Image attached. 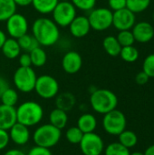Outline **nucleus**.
Masks as SVG:
<instances>
[{
    "mask_svg": "<svg viewBox=\"0 0 154 155\" xmlns=\"http://www.w3.org/2000/svg\"><path fill=\"white\" fill-rule=\"evenodd\" d=\"M32 35L36 39L40 46L49 47L55 45L60 38L59 26L53 19L39 17L33 23Z\"/></svg>",
    "mask_w": 154,
    "mask_h": 155,
    "instance_id": "obj_1",
    "label": "nucleus"
},
{
    "mask_svg": "<svg viewBox=\"0 0 154 155\" xmlns=\"http://www.w3.org/2000/svg\"><path fill=\"white\" fill-rule=\"evenodd\" d=\"M93 110L100 114H105L114 109L118 104L116 94L108 89H95L90 96Z\"/></svg>",
    "mask_w": 154,
    "mask_h": 155,
    "instance_id": "obj_2",
    "label": "nucleus"
},
{
    "mask_svg": "<svg viewBox=\"0 0 154 155\" xmlns=\"http://www.w3.org/2000/svg\"><path fill=\"white\" fill-rule=\"evenodd\" d=\"M15 109L17 122L27 127L38 124L44 117L43 107L34 101L24 102Z\"/></svg>",
    "mask_w": 154,
    "mask_h": 155,
    "instance_id": "obj_3",
    "label": "nucleus"
},
{
    "mask_svg": "<svg viewBox=\"0 0 154 155\" xmlns=\"http://www.w3.org/2000/svg\"><path fill=\"white\" fill-rule=\"evenodd\" d=\"M61 136V130L51 124H46L35 129L33 134V141L35 145L51 149L60 142Z\"/></svg>",
    "mask_w": 154,
    "mask_h": 155,
    "instance_id": "obj_4",
    "label": "nucleus"
},
{
    "mask_svg": "<svg viewBox=\"0 0 154 155\" xmlns=\"http://www.w3.org/2000/svg\"><path fill=\"white\" fill-rule=\"evenodd\" d=\"M36 74L34 70L30 67L19 66L13 76V82L16 89L22 93L27 94L34 90L36 83Z\"/></svg>",
    "mask_w": 154,
    "mask_h": 155,
    "instance_id": "obj_5",
    "label": "nucleus"
},
{
    "mask_svg": "<svg viewBox=\"0 0 154 155\" xmlns=\"http://www.w3.org/2000/svg\"><path fill=\"white\" fill-rule=\"evenodd\" d=\"M113 11L106 7L93 8L89 12L88 20L91 28L95 31H105L113 25Z\"/></svg>",
    "mask_w": 154,
    "mask_h": 155,
    "instance_id": "obj_6",
    "label": "nucleus"
},
{
    "mask_svg": "<svg viewBox=\"0 0 154 155\" xmlns=\"http://www.w3.org/2000/svg\"><path fill=\"white\" fill-rule=\"evenodd\" d=\"M127 125V120L124 114L117 109H114L103 114V127L104 131L111 135H119L123 132Z\"/></svg>",
    "mask_w": 154,
    "mask_h": 155,
    "instance_id": "obj_7",
    "label": "nucleus"
},
{
    "mask_svg": "<svg viewBox=\"0 0 154 155\" xmlns=\"http://www.w3.org/2000/svg\"><path fill=\"white\" fill-rule=\"evenodd\" d=\"M53 21L59 27H66L77 15L76 8L71 1L58 2L53 12Z\"/></svg>",
    "mask_w": 154,
    "mask_h": 155,
    "instance_id": "obj_8",
    "label": "nucleus"
},
{
    "mask_svg": "<svg viewBox=\"0 0 154 155\" xmlns=\"http://www.w3.org/2000/svg\"><path fill=\"white\" fill-rule=\"evenodd\" d=\"M34 91L43 99H52L59 94V84L54 77L43 74L37 77Z\"/></svg>",
    "mask_w": 154,
    "mask_h": 155,
    "instance_id": "obj_9",
    "label": "nucleus"
},
{
    "mask_svg": "<svg viewBox=\"0 0 154 155\" xmlns=\"http://www.w3.org/2000/svg\"><path fill=\"white\" fill-rule=\"evenodd\" d=\"M79 146L84 155H101L104 151L103 140L94 132L84 134Z\"/></svg>",
    "mask_w": 154,
    "mask_h": 155,
    "instance_id": "obj_10",
    "label": "nucleus"
},
{
    "mask_svg": "<svg viewBox=\"0 0 154 155\" xmlns=\"http://www.w3.org/2000/svg\"><path fill=\"white\" fill-rule=\"evenodd\" d=\"M6 31L10 37L18 39L24 35L27 34L28 31V21L21 14L15 13L6 21Z\"/></svg>",
    "mask_w": 154,
    "mask_h": 155,
    "instance_id": "obj_11",
    "label": "nucleus"
},
{
    "mask_svg": "<svg viewBox=\"0 0 154 155\" xmlns=\"http://www.w3.org/2000/svg\"><path fill=\"white\" fill-rule=\"evenodd\" d=\"M135 14L128 8H123L113 13V25L118 30H131L135 25Z\"/></svg>",
    "mask_w": 154,
    "mask_h": 155,
    "instance_id": "obj_12",
    "label": "nucleus"
},
{
    "mask_svg": "<svg viewBox=\"0 0 154 155\" xmlns=\"http://www.w3.org/2000/svg\"><path fill=\"white\" fill-rule=\"evenodd\" d=\"M83 66V58L76 51H69L64 54L62 59L63 70L68 74L78 73Z\"/></svg>",
    "mask_w": 154,
    "mask_h": 155,
    "instance_id": "obj_13",
    "label": "nucleus"
},
{
    "mask_svg": "<svg viewBox=\"0 0 154 155\" xmlns=\"http://www.w3.org/2000/svg\"><path fill=\"white\" fill-rule=\"evenodd\" d=\"M135 42L145 44L150 42L154 37V28L152 24L143 21L136 23L132 28Z\"/></svg>",
    "mask_w": 154,
    "mask_h": 155,
    "instance_id": "obj_14",
    "label": "nucleus"
},
{
    "mask_svg": "<svg viewBox=\"0 0 154 155\" xmlns=\"http://www.w3.org/2000/svg\"><path fill=\"white\" fill-rule=\"evenodd\" d=\"M68 27L70 34L75 38L86 36L92 29L88 17L85 15H76Z\"/></svg>",
    "mask_w": 154,
    "mask_h": 155,
    "instance_id": "obj_15",
    "label": "nucleus"
},
{
    "mask_svg": "<svg viewBox=\"0 0 154 155\" xmlns=\"http://www.w3.org/2000/svg\"><path fill=\"white\" fill-rule=\"evenodd\" d=\"M8 134L10 141L16 145H25L29 142L30 131L29 127L16 122L9 130Z\"/></svg>",
    "mask_w": 154,
    "mask_h": 155,
    "instance_id": "obj_16",
    "label": "nucleus"
},
{
    "mask_svg": "<svg viewBox=\"0 0 154 155\" xmlns=\"http://www.w3.org/2000/svg\"><path fill=\"white\" fill-rule=\"evenodd\" d=\"M16 119V109L15 107L0 105V129L8 131L15 123Z\"/></svg>",
    "mask_w": 154,
    "mask_h": 155,
    "instance_id": "obj_17",
    "label": "nucleus"
},
{
    "mask_svg": "<svg viewBox=\"0 0 154 155\" xmlns=\"http://www.w3.org/2000/svg\"><path fill=\"white\" fill-rule=\"evenodd\" d=\"M1 51L7 59L12 60V59L17 58L20 55L22 49L18 44L17 39L9 37V38H6V40L5 41L4 45L1 47Z\"/></svg>",
    "mask_w": 154,
    "mask_h": 155,
    "instance_id": "obj_18",
    "label": "nucleus"
},
{
    "mask_svg": "<svg viewBox=\"0 0 154 155\" xmlns=\"http://www.w3.org/2000/svg\"><path fill=\"white\" fill-rule=\"evenodd\" d=\"M76 126L84 134L93 133L97 127L96 117L92 114H84L78 118Z\"/></svg>",
    "mask_w": 154,
    "mask_h": 155,
    "instance_id": "obj_19",
    "label": "nucleus"
},
{
    "mask_svg": "<svg viewBox=\"0 0 154 155\" xmlns=\"http://www.w3.org/2000/svg\"><path fill=\"white\" fill-rule=\"evenodd\" d=\"M55 99V105L56 108L61 109L64 112H68L70 110H72L76 103V99L74 97V95L71 93L65 92V93H62V94H58Z\"/></svg>",
    "mask_w": 154,
    "mask_h": 155,
    "instance_id": "obj_20",
    "label": "nucleus"
},
{
    "mask_svg": "<svg viewBox=\"0 0 154 155\" xmlns=\"http://www.w3.org/2000/svg\"><path fill=\"white\" fill-rule=\"evenodd\" d=\"M68 123V115L67 113L55 108L51 111L49 114V124L54 125V127L58 128L59 130H63Z\"/></svg>",
    "mask_w": 154,
    "mask_h": 155,
    "instance_id": "obj_21",
    "label": "nucleus"
},
{
    "mask_svg": "<svg viewBox=\"0 0 154 155\" xmlns=\"http://www.w3.org/2000/svg\"><path fill=\"white\" fill-rule=\"evenodd\" d=\"M103 46L104 51L111 56H118L120 54L122 46L119 44L116 36L113 35H108L106 36L103 41Z\"/></svg>",
    "mask_w": 154,
    "mask_h": 155,
    "instance_id": "obj_22",
    "label": "nucleus"
},
{
    "mask_svg": "<svg viewBox=\"0 0 154 155\" xmlns=\"http://www.w3.org/2000/svg\"><path fill=\"white\" fill-rule=\"evenodd\" d=\"M58 2V0H32V5L38 13L48 15L53 12Z\"/></svg>",
    "mask_w": 154,
    "mask_h": 155,
    "instance_id": "obj_23",
    "label": "nucleus"
},
{
    "mask_svg": "<svg viewBox=\"0 0 154 155\" xmlns=\"http://www.w3.org/2000/svg\"><path fill=\"white\" fill-rule=\"evenodd\" d=\"M15 13L16 5L14 0H0V22H5Z\"/></svg>",
    "mask_w": 154,
    "mask_h": 155,
    "instance_id": "obj_24",
    "label": "nucleus"
},
{
    "mask_svg": "<svg viewBox=\"0 0 154 155\" xmlns=\"http://www.w3.org/2000/svg\"><path fill=\"white\" fill-rule=\"evenodd\" d=\"M30 57H31V62L32 65L35 67H42L46 64L47 61V54L45 51L44 50L43 46H37L34 50H32L30 53Z\"/></svg>",
    "mask_w": 154,
    "mask_h": 155,
    "instance_id": "obj_25",
    "label": "nucleus"
},
{
    "mask_svg": "<svg viewBox=\"0 0 154 155\" xmlns=\"http://www.w3.org/2000/svg\"><path fill=\"white\" fill-rule=\"evenodd\" d=\"M118 137L119 143L128 149L134 147L138 143V137L136 134L130 130H124L118 135Z\"/></svg>",
    "mask_w": 154,
    "mask_h": 155,
    "instance_id": "obj_26",
    "label": "nucleus"
},
{
    "mask_svg": "<svg viewBox=\"0 0 154 155\" xmlns=\"http://www.w3.org/2000/svg\"><path fill=\"white\" fill-rule=\"evenodd\" d=\"M17 41H18V44L21 47V49L25 53H30L32 50H34V48L39 46L38 42L32 35L25 34L23 36L19 37L17 39Z\"/></svg>",
    "mask_w": 154,
    "mask_h": 155,
    "instance_id": "obj_27",
    "label": "nucleus"
},
{
    "mask_svg": "<svg viewBox=\"0 0 154 155\" xmlns=\"http://www.w3.org/2000/svg\"><path fill=\"white\" fill-rule=\"evenodd\" d=\"M121 58L127 63H133L139 58V51L133 45L122 47L120 54Z\"/></svg>",
    "mask_w": 154,
    "mask_h": 155,
    "instance_id": "obj_28",
    "label": "nucleus"
},
{
    "mask_svg": "<svg viewBox=\"0 0 154 155\" xmlns=\"http://www.w3.org/2000/svg\"><path fill=\"white\" fill-rule=\"evenodd\" d=\"M151 4V0H126V8L134 14L145 11Z\"/></svg>",
    "mask_w": 154,
    "mask_h": 155,
    "instance_id": "obj_29",
    "label": "nucleus"
},
{
    "mask_svg": "<svg viewBox=\"0 0 154 155\" xmlns=\"http://www.w3.org/2000/svg\"><path fill=\"white\" fill-rule=\"evenodd\" d=\"M0 99H1L2 104L15 107V104L18 102V94L15 89L8 87L1 95Z\"/></svg>",
    "mask_w": 154,
    "mask_h": 155,
    "instance_id": "obj_30",
    "label": "nucleus"
},
{
    "mask_svg": "<svg viewBox=\"0 0 154 155\" xmlns=\"http://www.w3.org/2000/svg\"><path fill=\"white\" fill-rule=\"evenodd\" d=\"M130 153L129 149L122 145L119 142L110 143L104 149L105 155H130Z\"/></svg>",
    "mask_w": 154,
    "mask_h": 155,
    "instance_id": "obj_31",
    "label": "nucleus"
},
{
    "mask_svg": "<svg viewBox=\"0 0 154 155\" xmlns=\"http://www.w3.org/2000/svg\"><path fill=\"white\" fill-rule=\"evenodd\" d=\"M116 38H117V40H118V42L122 47L133 45V44L135 43V39H134V36H133L132 30L119 31Z\"/></svg>",
    "mask_w": 154,
    "mask_h": 155,
    "instance_id": "obj_32",
    "label": "nucleus"
},
{
    "mask_svg": "<svg viewBox=\"0 0 154 155\" xmlns=\"http://www.w3.org/2000/svg\"><path fill=\"white\" fill-rule=\"evenodd\" d=\"M84 134L77 126H73L67 129L65 137L71 144H79Z\"/></svg>",
    "mask_w": 154,
    "mask_h": 155,
    "instance_id": "obj_33",
    "label": "nucleus"
},
{
    "mask_svg": "<svg viewBox=\"0 0 154 155\" xmlns=\"http://www.w3.org/2000/svg\"><path fill=\"white\" fill-rule=\"evenodd\" d=\"M97 0H71L76 9L90 12L95 7Z\"/></svg>",
    "mask_w": 154,
    "mask_h": 155,
    "instance_id": "obj_34",
    "label": "nucleus"
},
{
    "mask_svg": "<svg viewBox=\"0 0 154 155\" xmlns=\"http://www.w3.org/2000/svg\"><path fill=\"white\" fill-rule=\"evenodd\" d=\"M143 71L150 78H154V54H151L145 57L143 64Z\"/></svg>",
    "mask_w": 154,
    "mask_h": 155,
    "instance_id": "obj_35",
    "label": "nucleus"
},
{
    "mask_svg": "<svg viewBox=\"0 0 154 155\" xmlns=\"http://www.w3.org/2000/svg\"><path fill=\"white\" fill-rule=\"evenodd\" d=\"M26 155H53L50 149L35 145L33 148L30 149L28 153Z\"/></svg>",
    "mask_w": 154,
    "mask_h": 155,
    "instance_id": "obj_36",
    "label": "nucleus"
},
{
    "mask_svg": "<svg viewBox=\"0 0 154 155\" xmlns=\"http://www.w3.org/2000/svg\"><path fill=\"white\" fill-rule=\"evenodd\" d=\"M109 7L112 11H118L126 7V0H108Z\"/></svg>",
    "mask_w": 154,
    "mask_h": 155,
    "instance_id": "obj_37",
    "label": "nucleus"
},
{
    "mask_svg": "<svg viewBox=\"0 0 154 155\" xmlns=\"http://www.w3.org/2000/svg\"><path fill=\"white\" fill-rule=\"evenodd\" d=\"M19 60V65L22 67H30L32 66V62H31V57L29 53H23L20 54V55L18 56Z\"/></svg>",
    "mask_w": 154,
    "mask_h": 155,
    "instance_id": "obj_38",
    "label": "nucleus"
},
{
    "mask_svg": "<svg viewBox=\"0 0 154 155\" xmlns=\"http://www.w3.org/2000/svg\"><path fill=\"white\" fill-rule=\"evenodd\" d=\"M9 142H10V138L8 134V131L0 129V151L6 148Z\"/></svg>",
    "mask_w": 154,
    "mask_h": 155,
    "instance_id": "obj_39",
    "label": "nucleus"
},
{
    "mask_svg": "<svg viewBox=\"0 0 154 155\" xmlns=\"http://www.w3.org/2000/svg\"><path fill=\"white\" fill-rule=\"evenodd\" d=\"M149 79H150V77H149L143 71L138 73V74H136V76H135V82H136L139 85H144L145 84L148 83Z\"/></svg>",
    "mask_w": 154,
    "mask_h": 155,
    "instance_id": "obj_40",
    "label": "nucleus"
},
{
    "mask_svg": "<svg viewBox=\"0 0 154 155\" xmlns=\"http://www.w3.org/2000/svg\"><path fill=\"white\" fill-rule=\"evenodd\" d=\"M8 87H10L8 82H7L4 77H1V76H0V97H1V95L4 94V92H5Z\"/></svg>",
    "mask_w": 154,
    "mask_h": 155,
    "instance_id": "obj_41",
    "label": "nucleus"
},
{
    "mask_svg": "<svg viewBox=\"0 0 154 155\" xmlns=\"http://www.w3.org/2000/svg\"><path fill=\"white\" fill-rule=\"evenodd\" d=\"M15 5L17 6H28L30 5H32V0H14Z\"/></svg>",
    "mask_w": 154,
    "mask_h": 155,
    "instance_id": "obj_42",
    "label": "nucleus"
},
{
    "mask_svg": "<svg viewBox=\"0 0 154 155\" xmlns=\"http://www.w3.org/2000/svg\"><path fill=\"white\" fill-rule=\"evenodd\" d=\"M4 155H26L25 153H23L22 151L20 150H17V149H11V150H8L5 153Z\"/></svg>",
    "mask_w": 154,
    "mask_h": 155,
    "instance_id": "obj_43",
    "label": "nucleus"
},
{
    "mask_svg": "<svg viewBox=\"0 0 154 155\" xmlns=\"http://www.w3.org/2000/svg\"><path fill=\"white\" fill-rule=\"evenodd\" d=\"M6 35L5 34V32L3 31V30H1L0 29V49H1V47H2V45H4V43H5V41L6 40Z\"/></svg>",
    "mask_w": 154,
    "mask_h": 155,
    "instance_id": "obj_44",
    "label": "nucleus"
},
{
    "mask_svg": "<svg viewBox=\"0 0 154 155\" xmlns=\"http://www.w3.org/2000/svg\"><path fill=\"white\" fill-rule=\"evenodd\" d=\"M143 154L144 155H154V144L152 145H151V146H149L146 150H145V152L143 153Z\"/></svg>",
    "mask_w": 154,
    "mask_h": 155,
    "instance_id": "obj_45",
    "label": "nucleus"
},
{
    "mask_svg": "<svg viewBox=\"0 0 154 155\" xmlns=\"http://www.w3.org/2000/svg\"><path fill=\"white\" fill-rule=\"evenodd\" d=\"M130 155H144L143 153H141V152H134V153H130Z\"/></svg>",
    "mask_w": 154,
    "mask_h": 155,
    "instance_id": "obj_46",
    "label": "nucleus"
},
{
    "mask_svg": "<svg viewBox=\"0 0 154 155\" xmlns=\"http://www.w3.org/2000/svg\"><path fill=\"white\" fill-rule=\"evenodd\" d=\"M59 2H66V1H71V0H58Z\"/></svg>",
    "mask_w": 154,
    "mask_h": 155,
    "instance_id": "obj_47",
    "label": "nucleus"
},
{
    "mask_svg": "<svg viewBox=\"0 0 154 155\" xmlns=\"http://www.w3.org/2000/svg\"><path fill=\"white\" fill-rule=\"evenodd\" d=\"M152 19H153V21H154V13H153V15H152Z\"/></svg>",
    "mask_w": 154,
    "mask_h": 155,
    "instance_id": "obj_48",
    "label": "nucleus"
}]
</instances>
